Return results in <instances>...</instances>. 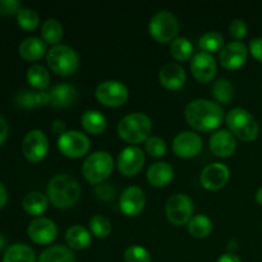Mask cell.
Wrapping results in <instances>:
<instances>
[{
	"mask_svg": "<svg viewBox=\"0 0 262 262\" xmlns=\"http://www.w3.org/2000/svg\"><path fill=\"white\" fill-rule=\"evenodd\" d=\"M184 118L193 129L199 132H211L219 128L224 120V109L222 105L211 100L196 99L186 106Z\"/></svg>",
	"mask_w": 262,
	"mask_h": 262,
	"instance_id": "cell-1",
	"label": "cell"
},
{
	"mask_svg": "<svg viewBox=\"0 0 262 262\" xmlns=\"http://www.w3.org/2000/svg\"><path fill=\"white\" fill-rule=\"evenodd\" d=\"M46 196L53 206L68 209L78 202L81 197V186L78 181L69 174H56L49 182Z\"/></svg>",
	"mask_w": 262,
	"mask_h": 262,
	"instance_id": "cell-2",
	"label": "cell"
},
{
	"mask_svg": "<svg viewBox=\"0 0 262 262\" xmlns=\"http://www.w3.org/2000/svg\"><path fill=\"white\" fill-rule=\"evenodd\" d=\"M118 136L124 142L140 145L151 137L152 122L142 113H132L120 119L117 127Z\"/></svg>",
	"mask_w": 262,
	"mask_h": 262,
	"instance_id": "cell-3",
	"label": "cell"
},
{
	"mask_svg": "<svg viewBox=\"0 0 262 262\" xmlns=\"http://www.w3.org/2000/svg\"><path fill=\"white\" fill-rule=\"evenodd\" d=\"M225 123L229 128V132L245 142H252L260 133V127L256 118L243 107H234L229 110L225 115Z\"/></svg>",
	"mask_w": 262,
	"mask_h": 262,
	"instance_id": "cell-4",
	"label": "cell"
},
{
	"mask_svg": "<svg viewBox=\"0 0 262 262\" xmlns=\"http://www.w3.org/2000/svg\"><path fill=\"white\" fill-rule=\"evenodd\" d=\"M114 170V159L106 151H96L84 159L82 174L91 184H101L112 176Z\"/></svg>",
	"mask_w": 262,
	"mask_h": 262,
	"instance_id": "cell-5",
	"label": "cell"
},
{
	"mask_svg": "<svg viewBox=\"0 0 262 262\" xmlns=\"http://www.w3.org/2000/svg\"><path fill=\"white\" fill-rule=\"evenodd\" d=\"M46 64L51 72L60 77L72 76L79 67V56L68 45L53 46L46 54Z\"/></svg>",
	"mask_w": 262,
	"mask_h": 262,
	"instance_id": "cell-6",
	"label": "cell"
},
{
	"mask_svg": "<svg viewBox=\"0 0 262 262\" xmlns=\"http://www.w3.org/2000/svg\"><path fill=\"white\" fill-rule=\"evenodd\" d=\"M151 37L160 43L173 42L179 32L178 18L168 10H161L152 15L148 23Z\"/></svg>",
	"mask_w": 262,
	"mask_h": 262,
	"instance_id": "cell-7",
	"label": "cell"
},
{
	"mask_svg": "<svg viewBox=\"0 0 262 262\" xmlns=\"http://www.w3.org/2000/svg\"><path fill=\"white\" fill-rule=\"evenodd\" d=\"M95 97L101 105L107 107H119L127 102L129 97L127 86L123 82L109 79L104 81L95 90Z\"/></svg>",
	"mask_w": 262,
	"mask_h": 262,
	"instance_id": "cell-8",
	"label": "cell"
},
{
	"mask_svg": "<svg viewBox=\"0 0 262 262\" xmlns=\"http://www.w3.org/2000/svg\"><path fill=\"white\" fill-rule=\"evenodd\" d=\"M91 147V141L79 130H67L58 137V150L66 158L81 159L87 155Z\"/></svg>",
	"mask_w": 262,
	"mask_h": 262,
	"instance_id": "cell-9",
	"label": "cell"
},
{
	"mask_svg": "<svg viewBox=\"0 0 262 262\" xmlns=\"http://www.w3.org/2000/svg\"><path fill=\"white\" fill-rule=\"evenodd\" d=\"M194 206L191 197L184 193H177L168 200L165 206L166 217L176 227L188 224L193 215Z\"/></svg>",
	"mask_w": 262,
	"mask_h": 262,
	"instance_id": "cell-10",
	"label": "cell"
},
{
	"mask_svg": "<svg viewBox=\"0 0 262 262\" xmlns=\"http://www.w3.org/2000/svg\"><path fill=\"white\" fill-rule=\"evenodd\" d=\"M49 151L48 136L40 129H32L25 136L22 152L30 163H40L46 158Z\"/></svg>",
	"mask_w": 262,
	"mask_h": 262,
	"instance_id": "cell-11",
	"label": "cell"
},
{
	"mask_svg": "<svg viewBox=\"0 0 262 262\" xmlns=\"http://www.w3.org/2000/svg\"><path fill=\"white\" fill-rule=\"evenodd\" d=\"M27 234L33 243L46 246L53 243L58 237V227L49 217H36L30 223L27 228Z\"/></svg>",
	"mask_w": 262,
	"mask_h": 262,
	"instance_id": "cell-12",
	"label": "cell"
},
{
	"mask_svg": "<svg viewBox=\"0 0 262 262\" xmlns=\"http://www.w3.org/2000/svg\"><path fill=\"white\" fill-rule=\"evenodd\" d=\"M145 152L137 146H128L118 156V170L124 177H135L145 165Z\"/></svg>",
	"mask_w": 262,
	"mask_h": 262,
	"instance_id": "cell-13",
	"label": "cell"
},
{
	"mask_svg": "<svg viewBox=\"0 0 262 262\" xmlns=\"http://www.w3.org/2000/svg\"><path fill=\"white\" fill-rule=\"evenodd\" d=\"M204 147L201 136L192 130L178 133L173 140V151L178 158L192 159L199 155Z\"/></svg>",
	"mask_w": 262,
	"mask_h": 262,
	"instance_id": "cell-14",
	"label": "cell"
},
{
	"mask_svg": "<svg viewBox=\"0 0 262 262\" xmlns=\"http://www.w3.org/2000/svg\"><path fill=\"white\" fill-rule=\"evenodd\" d=\"M230 178V170L225 164L223 163H212L205 166L201 171L202 187L207 191H219L223 187L227 186Z\"/></svg>",
	"mask_w": 262,
	"mask_h": 262,
	"instance_id": "cell-15",
	"label": "cell"
},
{
	"mask_svg": "<svg viewBox=\"0 0 262 262\" xmlns=\"http://www.w3.org/2000/svg\"><path fill=\"white\" fill-rule=\"evenodd\" d=\"M191 73L193 78L200 83H209L216 76V61L209 53L194 54L191 59Z\"/></svg>",
	"mask_w": 262,
	"mask_h": 262,
	"instance_id": "cell-16",
	"label": "cell"
},
{
	"mask_svg": "<svg viewBox=\"0 0 262 262\" xmlns=\"http://www.w3.org/2000/svg\"><path fill=\"white\" fill-rule=\"evenodd\" d=\"M247 46L241 41H232L224 45V48L220 50L219 60L223 68L228 71H235L247 61Z\"/></svg>",
	"mask_w": 262,
	"mask_h": 262,
	"instance_id": "cell-17",
	"label": "cell"
},
{
	"mask_svg": "<svg viewBox=\"0 0 262 262\" xmlns=\"http://www.w3.org/2000/svg\"><path fill=\"white\" fill-rule=\"evenodd\" d=\"M146 205V196L142 188L137 186L127 187L119 199V207L124 215L136 217L143 211Z\"/></svg>",
	"mask_w": 262,
	"mask_h": 262,
	"instance_id": "cell-18",
	"label": "cell"
},
{
	"mask_svg": "<svg viewBox=\"0 0 262 262\" xmlns=\"http://www.w3.org/2000/svg\"><path fill=\"white\" fill-rule=\"evenodd\" d=\"M209 146L215 156L227 159L230 158L237 150V140L228 129H219L211 135Z\"/></svg>",
	"mask_w": 262,
	"mask_h": 262,
	"instance_id": "cell-19",
	"label": "cell"
},
{
	"mask_svg": "<svg viewBox=\"0 0 262 262\" xmlns=\"http://www.w3.org/2000/svg\"><path fill=\"white\" fill-rule=\"evenodd\" d=\"M159 81L164 89L177 91L186 84L187 73L181 64L168 63L159 72Z\"/></svg>",
	"mask_w": 262,
	"mask_h": 262,
	"instance_id": "cell-20",
	"label": "cell"
},
{
	"mask_svg": "<svg viewBox=\"0 0 262 262\" xmlns=\"http://www.w3.org/2000/svg\"><path fill=\"white\" fill-rule=\"evenodd\" d=\"M49 95V105L56 109H67L76 104L77 97H78V91L73 84L60 83L54 86Z\"/></svg>",
	"mask_w": 262,
	"mask_h": 262,
	"instance_id": "cell-21",
	"label": "cell"
},
{
	"mask_svg": "<svg viewBox=\"0 0 262 262\" xmlns=\"http://www.w3.org/2000/svg\"><path fill=\"white\" fill-rule=\"evenodd\" d=\"M146 176H147V181L151 186L156 187V188H163L173 181L174 169L169 163L158 161V163L150 165Z\"/></svg>",
	"mask_w": 262,
	"mask_h": 262,
	"instance_id": "cell-22",
	"label": "cell"
},
{
	"mask_svg": "<svg viewBox=\"0 0 262 262\" xmlns=\"http://www.w3.org/2000/svg\"><path fill=\"white\" fill-rule=\"evenodd\" d=\"M18 53H19L20 58L25 59L26 61H37L45 54H48V48L42 38L31 36V37L25 38L19 43Z\"/></svg>",
	"mask_w": 262,
	"mask_h": 262,
	"instance_id": "cell-23",
	"label": "cell"
},
{
	"mask_svg": "<svg viewBox=\"0 0 262 262\" xmlns=\"http://www.w3.org/2000/svg\"><path fill=\"white\" fill-rule=\"evenodd\" d=\"M66 242L71 250L83 251L91 246V232L82 225H72L66 232Z\"/></svg>",
	"mask_w": 262,
	"mask_h": 262,
	"instance_id": "cell-24",
	"label": "cell"
},
{
	"mask_svg": "<svg viewBox=\"0 0 262 262\" xmlns=\"http://www.w3.org/2000/svg\"><path fill=\"white\" fill-rule=\"evenodd\" d=\"M49 199L46 194L41 193L38 191H32L27 193L23 199L22 206L23 210L31 216H37L42 215L49 207Z\"/></svg>",
	"mask_w": 262,
	"mask_h": 262,
	"instance_id": "cell-25",
	"label": "cell"
},
{
	"mask_svg": "<svg viewBox=\"0 0 262 262\" xmlns=\"http://www.w3.org/2000/svg\"><path fill=\"white\" fill-rule=\"evenodd\" d=\"M81 123L87 133L94 136L102 135L106 129V118L97 110H86L81 117Z\"/></svg>",
	"mask_w": 262,
	"mask_h": 262,
	"instance_id": "cell-26",
	"label": "cell"
},
{
	"mask_svg": "<svg viewBox=\"0 0 262 262\" xmlns=\"http://www.w3.org/2000/svg\"><path fill=\"white\" fill-rule=\"evenodd\" d=\"M15 104L23 109H32V107L43 106L49 104L48 92L32 91V90H23L15 96Z\"/></svg>",
	"mask_w": 262,
	"mask_h": 262,
	"instance_id": "cell-27",
	"label": "cell"
},
{
	"mask_svg": "<svg viewBox=\"0 0 262 262\" xmlns=\"http://www.w3.org/2000/svg\"><path fill=\"white\" fill-rule=\"evenodd\" d=\"M2 262H37L35 251L25 243H14L5 250Z\"/></svg>",
	"mask_w": 262,
	"mask_h": 262,
	"instance_id": "cell-28",
	"label": "cell"
},
{
	"mask_svg": "<svg viewBox=\"0 0 262 262\" xmlns=\"http://www.w3.org/2000/svg\"><path fill=\"white\" fill-rule=\"evenodd\" d=\"M37 262H76V257L68 246L55 245L43 250Z\"/></svg>",
	"mask_w": 262,
	"mask_h": 262,
	"instance_id": "cell-29",
	"label": "cell"
},
{
	"mask_svg": "<svg viewBox=\"0 0 262 262\" xmlns=\"http://www.w3.org/2000/svg\"><path fill=\"white\" fill-rule=\"evenodd\" d=\"M64 31L63 26L55 18H48L41 26V38L46 43L53 46L60 45V41L63 38Z\"/></svg>",
	"mask_w": 262,
	"mask_h": 262,
	"instance_id": "cell-30",
	"label": "cell"
},
{
	"mask_svg": "<svg viewBox=\"0 0 262 262\" xmlns=\"http://www.w3.org/2000/svg\"><path fill=\"white\" fill-rule=\"evenodd\" d=\"M27 81L31 86L38 91H43L50 86V74L49 71L41 64H35L27 71Z\"/></svg>",
	"mask_w": 262,
	"mask_h": 262,
	"instance_id": "cell-31",
	"label": "cell"
},
{
	"mask_svg": "<svg viewBox=\"0 0 262 262\" xmlns=\"http://www.w3.org/2000/svg\"><path fill=\"white\" fill-rule=\"evenodd\" d=\"M187 225H188L189 234L193 238H199V239L209 237L212 232V222L206 215H196L189 220Z\"/></svg>",
	"mask_w": 262,
	"mask_h": 262,
	"instance_id": "cell-32",
	"label": "cell"
},
{
	"mask_svg": "<svg viewBox=\"0 0 262 262\" xmlns=\"http://www.w3.org/2000/svg\"><path fill=\"white\" fill-rule=\"evenodd\" d=\"M211 94L217 101V104L228 105L234 99V87L230 83L229 79L220 78L212 84Z\"/></svg>",
	"mask_w": 262,
	"mask_h": 262,
	"instance_id": "cell-33",
	"label": "cell"
},
{
	"mask_svg": "<svg viewBox=\"0 0 262 262\" xmlns=\"http://www.w3.org/2000/svg\"><path fill=\"white\" fill-rule=\"evenodd\" d=\"M193 45L186 37H177L170 43V54L177 61H188L193 58Z\"/></svg>",
	"mask_w": 262,
	"mask_h": 262,
	"instance_id": "cell-34",
	"label": "cell"
},
{
	"mask_svg": "<svg viewBox=\"0 0 262 262\" xmlns=\"http://www.w3.org/2000/svg\"><path fill=\"white\" fill-rule=\"evenodd\" d=\"M199 46L204 53L211 54L215 51H220L224 48V37L216 31H210L200 37Z\"/></svg>",
	"mask_w": 262,
	"mask_h": 262,
	"instance_id": "cell-35",
	"label": "cell"
},
{
	"mask_svg": "<svg viewBox=\"0 0 262 262\" xmlns=\"http://www.w3.org/2000/svg\"><path fill=\"white\" fill-rule=\"evenodd\" d=\"M90 232L96 238H106L112 233V223L104 215H94L90 219Z\"/></svg>",
	"mask_w": 262,
	"mask_h": 262,
	"instance_id": "cell-36",
	"label": "cell"
},
{
	"mask_svg": "<svg viewBox=\"0 0 262 262\" xmlns=\"http://www.w3.org/2000/svg\"><path fill=\"white\" fill-rule=\"evenodd\" d=\"M17 23L22 30L33 31L40 25V15L31 8H20L17 13Z\"/></svg>",
	"mask_w": 262,
	"mask_h": 262,
	"instance_id": "cell-37",
	"label": "cell"
},
{
	"mask_svg": "<svg viewBox=\"0 0 262 262\" xmlns=\"http://www.w3.org/2000/svg\"><path fill=\"white\" fill-rule=\"evenodd\" d=\"M166 142L163 138L158 137V136H151L147 141L145 142V151L151 156V158H163L166 154Z\"/></svg>",
	"mask_w": 262,
	"mask_h": 262,
	"instance_id": "cell-38",
	"label": "cell"
},
{
	"mask_svg": "<svg viewBox=\"0 0 262 262\" xmlns=\"http://www.w3.org/2000/svg\"><path fill=\"white\" fill-rule=\"evenodd\" d=\"M124 262H152V258L145 247L133 245L125 250Z\"/></svg>",
	"mask_w": 262,
	"mask_h": 262,
	"instance_id": "cell-39",
	"label": "cell"
},
{
	"mask_svg": "<svg viewBox=\"0 0 262 262\" xmlns=\"http://www.w3.org/2000/svg\"><path fill=\"white\" fill-rule=\"evenodd\" d=\"M247 23L242 19H233L229 25V33L234 40L239 41L247 36Z\"/></svg>",
	"mask_w": 262,
	"mask_h": 262,
	"instance_id": "cell-40",
	"label": "cell"
},
{
	"mask_svg": "<svg viewBox=\"0 0 262 262\" xmlns=\"http://www.w3.org/2000/svg\"><path fill=\"white\" fill-rule=\"evenodd\" d=\"M95 194L99 200L109 201V200H113L115 197V188L109 183L97 184L96 188H95Z\"/></svg>",
	"mask_w": 262,
	"mask_h": 262,
	"instance_id": "cell-41",
	"label": "cell"
},
{
	"mask_svg": "<svg viewBox=\"0 0 262 262\" xmlns=\"http://www.w3.org/2000/svg\"><path fill=\"white\" fill-rule=\"evenodd\" d=\"M20 8L22 7L18 0H0V14L3 15L17 14Z\"/></svg>",
	"mask_w": 262,
	"mask_h": 262,
	"instance_id": "cell-42",
	"label": "cell"
},
{
	"mask_svg": "<svg viewBox=\"0 0 262 262\" xmlns=\"http://www.w3.org/2000/svg\"><path fill=\"white\" fill-rule=\"evenodd\" d=\"M250 53L257 61L262 63V37H257L251 40Z\"/></svg>",
	"mask_w": 262,
	"mask_h": 262,
	"instance_id": "cell-43",
	"label": "cell"
},
{
	"mask_svg": "<svg viewBox=\"0 0 262 262\" xmlns=\"http://www.w3.org/2000/svg\"><path fill=\"white\" fill-rule=\"evenodd\" d=\"M8 133H9V127H8L7 120L0 115V146L4 145V142L7 141Z\"/></svg>",
	"mask_w": 262,
	"mask_h": 262,
	"instance_id": "cell-44",
	"label": "cell"
},
{
	"mask_svg": "<svg viewBox=\"0 0 262 262\" xmlns=\"http://www.w3.org/2000/svg\"><path fill=\"white\" fill-rule=\"evenodd\" d=\"M51 128H53L54 132L58 133L59 136H61V135H63V133L67 132L66 123H64L63 120H60V119L54 120V123H53V125H51Z\"/></svg>",
	"mask_w": 262,
	"mask_h": 262,
	"instance_id": "cell-45",
	"label": "cell"
},
{
	"mask_svg": "<svg viewBox=\"0 0 262 262\" xmlns=\"http://www.w3.org/2000/svg\"><path fill=\"white\" fill-rule=\"evenodd\" d=\"M216 262H242L238 256H235L234 253H224V255L220 256L217 258Z\"/></svg>",
	"mask_w": 262,
	"mask_h": 262,
	"instance_id": "cell-46",
	"label": "cell"
},
{
	"mask_svg": "<svg viewBox=\"0 0 262 262\" xmlns=\"http://www.w3.org/2000/svg\"><path fill=\"white\" fill-rule=\"evenodd\" d=\"M7 201H8L7 189H5V187L0 183V210L7 205Z\"/></svg>",
	"mask_w": 262,
	"mask_h": 262,
	"instance_id": "cell-47",
	"label": "cell"
},
{
	"mask_svg": "<svg viewBox=\"0 0 262 262\" xmlns=\"http://www.w3.org/2000/svg\"><path fill=\"white\" fill-rule=\"evenodd\" d=\"M255 199H256V202H257L260 206H262V187L257 189V192H256L255 194Z\"/></svg>",
	"mask_w": 262,
	"mask_h": 262,
	"instance_id": "cell-48",
	"label": "cell"
},
{
	"mask_svg": "<svg viewBox=\"0 0 262 262\" xmlns=\"http://www.w3.org/2000/svg\"><path fill=\"white\" fill-rule=\"evenodd\" d=\"M5 245H7V239L4 238V235L0 234V251L5 247Z\"/></svg>",
	"mask_w": 262,
	"mask_h": 262,
	"instance_id": "cell-49",
	"label": "cell"
},
{
	"mask_svg": "<svg viewBox=\"0 0 262 262\" xmlns=\"http://www.w3.org/2000/svg\"><path fill=\"white\" fill-rule=\"evenodd\" d=\"M261 230H262V227H261Z\"/></svg>",
	"mask_w": 262,
	"mask_h": 262,
	"instance_id": "cell-50",
	"label": "cell"
}]
</instances>
